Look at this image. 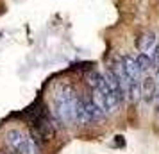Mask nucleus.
<instances>
[{
	"instance_id": "20e7f679",
	"label": "nucleus",
	"mask_w": 159,
	"mask_h": 154,
	"mask_svg": "<svg viewBox=\"0 0 159 154\" xmlns=\"http://www.w3.org/2000/svg\"><path fill=\"white\" fill-rule=\"evenodd\" d=\"M23 138H25V133H22L20 129H11L6 134V143H7V147L11 151H16L20 147V143L23 142Z\"/></svg>"
},
{
	"instance_id": "7ed1b4c3",
	"label": "nucleus",
	"mask_w": 159,
	"mask_h": 154,
	"mask_svg": "<svg viewBox=\"0 0 159 154\" xmlns=\"http://www.w3.org/2000/svg\"><path fill=\"white\" fill-rule=\"evenodd\" d=\"M156 45H157V40H156V36L152 32H145V34H141L138 38V49L143 54H150Z\"/></svg>"
},
{
	"instance_id": "f257e3e1",
	"label": "nucleus",
	"mask_w": 159,
	"mask_h": 154,
	"mask_svg": "<svg viewBox=\"0 0 159 154\" xmlns=\"http://www.w3.org/2000/svg\"><path fill=\"white\" fill-rule=\"evenodd\" d=\"M56 117L65 122V124H70L75 120V104H77V95L70 86H63L59 90V93L56 95Z\"/></svg>"
},
{
	"instance_id": "39448f33",
	"label": "nucleus",
	"mask_w": 159,
	"mask_h": 154,
	"mask_svg": "<svg viewBox=\"0 0 159 154\" xmlns=\"http://www.w3.org/2000/svg\"><path fill=\"white\" fill-rule=\"evenodd\" d=\"M2 154H18V152H16V151H11V149H9L7 152H2Z\"/></svg>"
},
{
	"instance_id": "f03ea898",
	"label": "nucleus",
	"mask_w": 159,
	"mask_h": 154,
	"mask_svg": "<svg viewBox=\"0 0 159 154\" xmlns=\"http://www.w3.org/2000/svg\"><path fill=\"white\" fill-rule=\"evenodd\" d=\"M16 152L18 154H41V138L38 134L34 138L25 134V138L20 143V147L16 149Z\"/></svg>"
}]
</instances>
